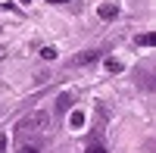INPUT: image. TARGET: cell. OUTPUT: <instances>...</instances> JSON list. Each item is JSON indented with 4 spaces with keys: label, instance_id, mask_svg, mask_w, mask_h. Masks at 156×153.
<instances>
[{
    "label": "cell",
    "instance_id": "6",
    "mask_svg": "<svg viewBox=\"0 0 156 153\" xmlns=\"http://www.w3.org/2000/svg\"><path fill=\"white\" fill-rule=\"evenodd\" d=\"M16 153H41V147H34V144H22Z\"/></svg>",
    "mask_w": 156,
    "mask_h": 153
},
{
    "label": "cell",
    "instance_id": "7",
    "mask_svg": "<svg viewBox=\"0 0 156 153\" xmlns=\"http://www.w3.org/2000/svg\"><path fill=\"white\" fill-rule=\"evenodd\" d=\"M106 69H109V72H122V62H119V59H106Z\"/></svg>",
    "mask_w": 156,
    "mask_h": 153
},
{
    "label": "cell",
    "instance_id": "3",
    "mask_svg": "<svg viewBox=\"0 0 156 153\" xmlns=\"http://www.w3.org/2000/svg\"><path fill=\"white\" fill-rule=\"evenodd\" d=\"M100 53H97V50H81V53H78L75 59H72V66H84V62H94Z\"/></svg>",
    "mask_w": 156,
    "mask_h": 153
},
{
    "label": "cell",
    "instance_id": "14",
    "mask_svg": "<svg viewBox=\"0 0 156 153\" xmlns=\"http://www.w3.org/2000/svg\"><path fill=\"white\" fill-rule=\"evenodd\" d=\"M0 56H3V50H0Z\"/></svg>",
    "mask_w": 156,
    "mask_h": 153
},
{
    "label": "cell",
    "instance_id": "9",
    "mask_svg": "<svg viewBox=\"0 0 156 153\" xmlns=\"http://www.w3.org/2000/svg\"><path fill=\"white\" fill-rule=\"evenodd\" d=\"M69 100H72L69 94H59V109H62V112H66V106H69Z\"/></svg>",
    "mask_w": 156,
    "mask_h": 153
},
{
    "label": "cell",
    "instance_id": "10",
    "mask_svg": "<svg viewBox=\"0 0 156 153\" xmlns=\"http://www.w3.org/2000/svg\"><path fill=\"white\" fill-rule=\"evenodd\" d=\"M84 153H106V147H100V144H94V147H87Z\"/></svg>",
    "mask_w": 156,
    "mask_h": 153
},
{
    "label": "cell",
    "instance_id": "8",
    "mask_svg": "<svg viewBox=\"0 0 156 153\" xmlns=\"http://www.w3.org/2000/svg\"><path fill=\"white\" fill-rule=\"evenodd\" d=\"M41 56H44V59H56V50H53V47H44Z\"/></svg>",
    "mask_w": 156,
    "mask_h": 153
},
{
    "label": "cell",
    "instance_id": "5",
    "mask_svg": "<svg viewBox=\"0 0 156 153\" xmlns=\"http://www.w3.org/2000/svg\"><path fill=\"white\" fill-rule=\"evenodd\" d=\"M153 41H156V37H153V31H147V34H137V44H144V47H153Z\"/></svg>",
    "mask_w": 156,
    "mask_h": 153
},
{
    "label": "cell",
    "instance_id": "2",
    "mask_svg": "<svg viewBox=\"0 0 156 153\" xmlns=\"http://www.w3.org/2000/svg\"><path fill=\"white\" fill-rule=\"evenodd\" d=\"M97 16L100 19H115V16H119V6H115V3H100L97 6Z\"/></svg>",
    "mask_w": 156,
    "mask_h": 153
},
{
    "label": "cell",
    "instance_id": "13",
    "mask_svg": "<svg viewBox=\"0 0 156 153\" xmlns=\"http://www.w3.org/2000/svg\"><path fill=\"white\" fill-rule=\"evenodd\" d=\"M22 3H31V0H22Z\"/></svg>",
    "mask_w": 156,
    "mask_h": 153
},
{
    "label": "cell",
    "instance_id": "1",
    "mask_svg": "<svg viewBox=\"0 0 156 153\" xmlns=\"http://www.w3.org/2000/svg\"><path fill=\"white\" fill-rule=\"evenodd\" d=\"M44 128H50V112H44V109H34L31 116H25L16 125V131H44Z\"/></svg>",
    "mask_w": 156,
    "mask_h": 153
},
{
    "label": "cell",
    "instance_id": "12",
    "mask_svg": "<svg viewBox=\"0 0 156 153\" xmlns=\"http://www.w3.org/2000/svg\"><path fill=\"white\" fill-rule=\"evenodd\" d=\"M50 3H72V0H50Z\"/></svg>",
    "mask_w": 156,
    "mask_h": 153
},
{
    "label": "cell",
    "instance_id": "4",
    "mask_svg": "<svg viewBox=\"0 0 156 153\" xmlns=\"http://www.w3.org/2000/svg\"><path fill=\"white\" fill-rule=\"evenodd\" d=\"M69 125H72V128H81V125H84V112H81V109H75L72 116H69Z\"/></svg>",
    "mask_w": 156,
    "mask_h": 153
},
{
    "label": "cell",
    "instance_id": "11",
    "mask_svg": "<svg viewBox=\"0 0 156 153\" xmlns=\"http://www.w3.org/2000/svg\"><path fill=\"white\" fill-rule=\"evenodd\" d=\"M0 153H6V134H0Z\"/></svg>",
    "mask_w": 156,
    "mask_h": 153
}]
</instances>
